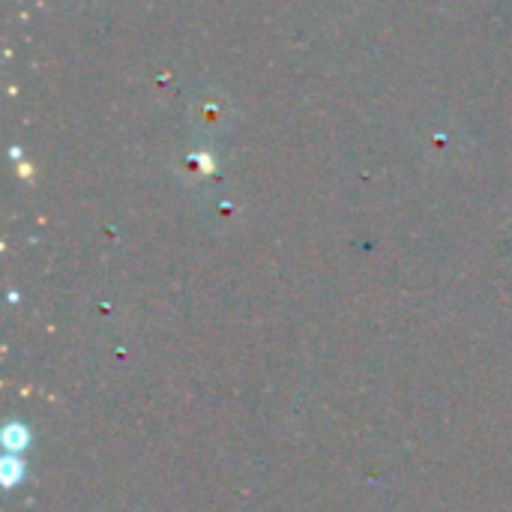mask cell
I'll return each mask as SVG.
<instances>
[{
    "instance_id": "1",
    "label": "cell",
    "mask_w": 512,
    "mask_h": 512,
    "mask_svg": "<svg viewBox=\"0 0 512 512\" xmlns=\"http://www.w3.org/2000/svg\"><path fill=\"white\" fill-rule=\"evenodd\" d=\"M3 447H6V450H21V447H27V429L18 426V423L6 426V429H3Z\"/></svg>"
},
{
    "instance_id": "2",
    "label": "cell",
    "mask_w": 512,
    "mask_h": 512,
    "mask_svg": "<svg viewBox=\"0 0 512 512\" xmlns=\"http://www.w3.org/2000/svg\"><path fill=\"white\" fill-rule=\"evenodd\" d=\"M0 468H3V486H6V489H12V486H15V480H18V474H21L18 459H6Z\"/></svg>"
}]
</instances>
